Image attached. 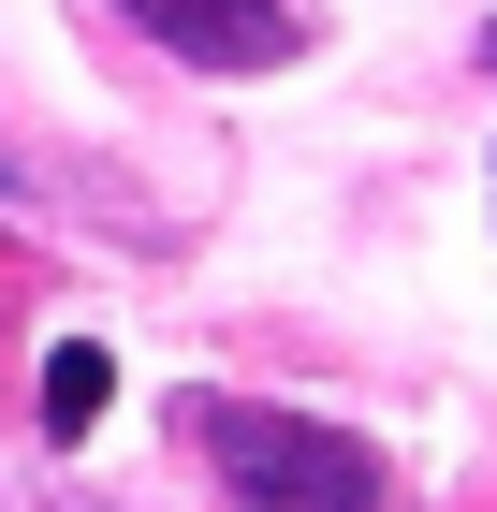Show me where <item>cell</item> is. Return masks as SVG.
<instances>
[{"label": "cell", "mask_w": 497, "mask_h": 512, "mask_svg": "<svg viewBox=\"0 0 497 512\" xmlns=\"http://www.w3.org/2000/svg\"><path fill=\"white\" fill-rule=\"evenodd\" d=\"M176 439L205 469L249 483V512H381V454L351 425H307V410H249V395H176Z\"/></svg>", "instance_id": "1"}, {"label": "cell", "mask_w": 497, "mask_h": 512, "mask_svg": "<svg viewBox=\"0 0 497 512\" xmlns=\"http://www.w3.org/2000/svg\"><path fill=\"white\" fill-rule=\"evenodd\" d=\"M117 15H147V44H176V59H205V74H278L307 44L293 0H117Z\"/></svg>", "instance_id": "2"}, {"label": "cell", "mask_w": 497, "mask_h": 512, "mask_svg": "<svg viewBox=\"0 0 497 512\" xmlns=\"http://www.w3.org/2000/svg\"><path fill=\"white\" fill-rule=\"evenodd\" d=\"M117 410V352L103 337H59V352H44V439H88Z\"/></svg>", "instance_id": "3"}, {"label": "cell", "mask_w": 497, "mask_h": 512, "mask_svg": "<svg viewBox=\"0 0 497 512\" xmlns=\"http://www.w3.org/2000/svg\"><path fill=\"white\" fill-rule=\"evenodd\" d=\"M483 59H497V30H483Z\"/></svg>", "instance_id": "4"}]
</instances>
